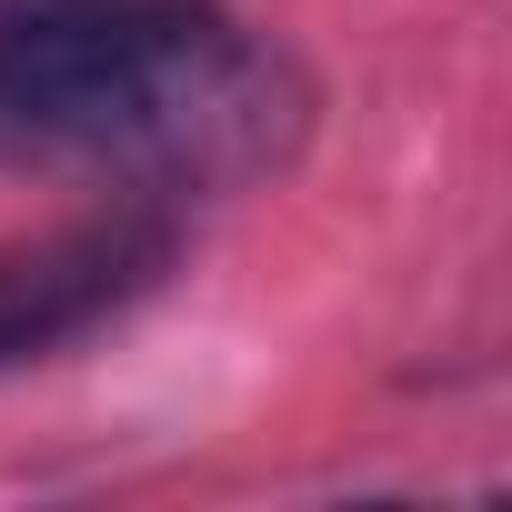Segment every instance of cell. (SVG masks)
I'll return each instance as SVG.
<instances>
[{"label": "cell", "instance_id": "cell-1", "mask_svg": "<svg viewBox=\"0 0 512 512\" xmlns=\"http://www.w3.org/2000/svg\"><path fill=\"white\" fill-rule=\"evenodd\" d=\"M0 131L201 181L272 151V61L181 0H21L0 11Z\"/></svg>", "mask_w": 512, "mask_h": 512}, {"label": "cell", "instance_id": "cell-2", "mask_svg": "<svg viewBox=\"0 0 512 512\" xmlns=\"http://www.w3.org/2000/svg\"><path fill=\"white\" fill-rule=\"evenodd\" d=\"M151 272H161V231L131 221V211L121 221H71V231L11 241V251H0V362L41 352V342H71L81 322H101Z\"/></svg>", "mask_w": 512, "mask_h": 512}]
</instances>
